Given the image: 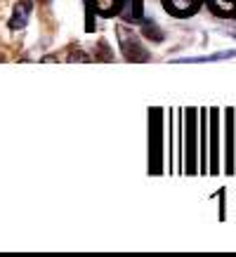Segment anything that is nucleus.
<instances>
[{
  "label": "nucleus",
  "mask_w": 236,
  "mask_h": 257,
  "mask_svg": "<svg viewBox=\"0 0 236 257\" xmlns=\"http://www.w3.org/2000/svg\"><path fill=\"white\" fill-rule=\"evenodd\" d=\"M31 12H33V0H19L15 5V15H12V19H10V29L12 31H19V29H24L26 24H29V19H31Z\"/></svg>",
  "instance_id": "f257e3e1"
},
{
  "label": "nucleus",
  "mask_w": 236,
  "mask_h": 257,
  "mask_svg": "<svg viewBox=\"0 0 236 257\" xmlns=\"http://www.w3.org/2000/svg\"><path fill=\"white\" fill-rule=\"evenodd\" d=\"M163 5L170 10L175 17H189L198 8V0H163Z\"/></svg>",
  "instance_id": "f03ea898"
},
{
  "label": "nucleus",
  "mask_w": 236,
  "mask_h": 257,
  "mask_svg": "<svg viewBox=\"0 0 236 257\" xmlns=\"http://www.w3.org/2000/svg\"><path fill=\"white\" fill-rule=\"evenodd\" d=\"M118 3H121V0H94V5H97V10H99V15H104V17H109L111 12L118 8Z\"/></svg>",
  "instance_id": "7ed1b4c3"
}]
</instances>
